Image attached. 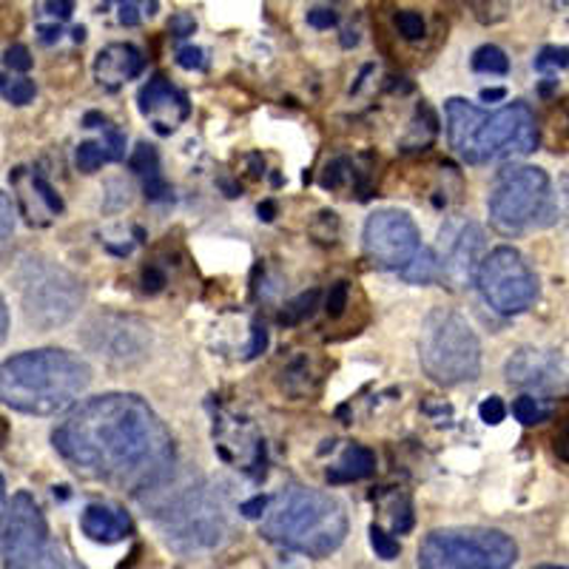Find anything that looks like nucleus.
Instances as JSON below:
<instances>
[{
	"instance_id": "dca6fc26",
	"label": "nucleus",
	"mask_w": 569,
	"mask_h": 569,
	"mask_svg": "<svg viewBox=\"0 0 569 569\" xmlns=\"http://www.w3.org/2000/svg\"><path fill=\"white\" fill-rule=\"evenodd\" d=\"M485 251V233L476 222H467L456 237L447 242V253L441 257V277L453 288H465L472 277H479V257Z\"/></svg>"
},
{
	"instance_id": "6e6552de",
	"label": "nucleus",
	"mask_w": 569,
	"mask_h": 569,
	"mask_svg": "<svg viewBox=\"0 0 569 569\" xmlns=\"http://www.w3.org/2000/svg\"><path fill=\"white\" fill-rule=\"evenodd\" d=\"M20 302L29 325L54 330L69 322L83 302V288L66 268L49 259H27L20 271Z\"/></svg>"
},
{
	"instance_id": "9b49d317",
	"label": "nucleus",
	"mask_w": 569,
	"mask_h": 569,
	"mask_svg": "<svg viewBox=\"0 0 569 569\" xmlns=\"http://www.w3.org/2000/svg\"><path fill=\"white\" fill-rule=\"evenodd\" d=\"M476 282H479L481 297H485V302L490 305L492 311L507 313V317L525 313L538 299L536 271H532L530 262L516 248L501 246L487 253L481 259Z\"/></svg>"
},
{
	"instance_id": "5fc2aeb1",
	"label": "nucleus",
	"mask_w": 569,
	"mask_h": 569,
	"mask_svg": "<svg viewBox=\"0 0 569 569\" xmlns=\"http://www.w3.org/2000/svg\"><path fill=\"white\" fill-rule=\"evenodd\" d=\"M538 569H567V567H538Z\"/></svg>"
},
{
	"instance_id": "4468645a",
	"label": "nucleus",
	"mask_w": 569,
	"mask_h": 569,
	"mask_svg": "<svg viewBox=\"0 0 569 569\" xmlns=\"http://www.w3.org/2000/svg\"><path fill=\"white\" fill-rule=\"evenodd\" d=\"M14 188V202H18L20 217H27L29 226H49L54 217L63 213V200L52 188V182L32 169H14L9 177Z\"/></svg>"
},
{
	"instance_id": "c756f323",
	"label": "nucleus",
	"mask_w": 569,
	"mask_h": 569,
	"mask_svg": "<svg viewBox=\"0 0 569 569\" xmlns=\"http://www.w3.org/2000/svg\"><path fill=\"white\" fill-rule=\"evenodd\" d=\"M552 408L550 405H543V399H536V396H521L516 401V419L521 425H538V421L550 419Z\"/></svg>"
},
{
	"instance_id": "f704fd0d",
	"label": "nucleus",
	"mask_w": 569,
	"mask_h": 569,
	"mask_svg": "<svg viewBox=\"0 0 569 569\" xmlns=\"http://www.w3.org/2000/svg\"><path fill=\"white\" fill-rule=\"evenodd\" d=\"M32 54H29L27 46H9L7 52H3V66H7L9 71H18V74H29V69H32Z\"/></svg>"
},
{
	"instance_id": "72a5a7b5",
	"label": "nucleus",
	"mask_w": 569,
	"mask_h": 569,
	"mask_svg": "<svg viewBox=\"0 0 569 569\" xmlns=\"http://www.w3.org/2000/svg\"><path fill=\"white\" fill-rule=\"evenodd\" d=\"M569 66V49L567 46H547L541 49V54L536 58V69L547 71V69H567Z\"/></svg>"
},
{
	"instance_id": "473e14b6",
	"label": "nucleus",
	"mask_w": 569,
	"mask_h": 569,
	"mask_svg": "<svg viewBox=\"0 0 569 569\" xmlns=\"http://www.w3.org/2000/svg\"><path fill=\"white\" fill-rule=\"evenodd\" d=\"M370 543H373V550H376V556L379 558H385V561H393L396 556H399V541H396L393 536H390V532H385L382 527H370Z\"/></svg>"
},
{
	"instance_id": "49530a36",
	"label": "nucleus",
	"mask_w": 569,
	"mask_h": 569,
	"mask_svg": "<svg viewBox=\"0 0 569 569\" xmlns=\"http://www.w3.org/2000/svg\"><path fill=\"white\" fill-rule=\"evenodd\" d=\"M268 505H271V501H268L266 496H257V498H251V501H246V505H242V512H246L248 518H259L262 512L268 510Z\"/></svg>"
},
{
	"instance_id": "393cba45",
	"label": "nucleus",
	"mask_w": 569,
	"mask_h": 569,
	"mask_svg": "<svg viewBox=\"0 0 569 569\" xmlns=\"http://www.w3.org/2000/svg\"><path fill=\"white\" fill-rule=\"evenodd\" d=\"M399 273H401V279L410 284H430L441 277V259L436 257L430 248L421 246L419 253H416V257L410 259L408 266L401 268Z\"/></svg>"
},
{
	"instance_id": "ea45409f",
	"label": "nucleus",
	"mask_w": 569,
	"mask_h": 569,
	"mask_svg": "<svg viewBox=\"0 0 569 569\" xmlns=\"http://www.w3.org/2000/svg\"><path fill=\"white\" fill-rule=\"evenodd\" d=\"M14 231V206L3 191H0V246L12 237Z\"/></svg>"
},
{
	"instance_id": "20e7f679",
	"label": "nucleus",
	"mask_w": 569,
	"mask_h": 569,
	"mask_svg": "<svg viewBox=\"0 0 569 569\" xmlns=\"http://www.w3.org/2000/svg\"><path fill=\"white\" fill-rule=\"evenodd\" d=\"M262 532L284 550L325 558L342 547L348 536V512L330 492L288 487L273 498V505H268Z\"/></svg>"
},
{
	"instance_id": "c85d7f7f",
	"label": "nucleus",
	"mask_w": 569,
	"mask_h": 569,
	"mask_svg": "<svg viewBox=\"0 0 569 569\" xmlns=\"http://www.w3.org/2000/svg\"><path fill=\"white\" fill-rule=\"evenodd\" d=\"M129 166H131V171H137V174L142 177V180H149V177L160 174V157H157L154 146H149V142H140V146L131 151Z\"/></svg>"
},
{
	"instance_id": "bb28decb",
	"label": "nucleus",
	"mask_w": 569,
	"mask_h": 569,
	"mask_svg": "<svg viewBox=\"0 0 569 569\" xmlns=\"http://www.w3.org/2000/svg\"><path fill=\"white\" fill-rule=\"evenodd\" d=\"M472 69L481 71V74H507L510 60H507V54L498 46H481L472 54Z\"/></svg>"
},
{
	"instance_id": "09e8293b",
	"label": "nucleus",
	"mask_w": 569,
	"mask_h": 569,
	"mask_svg": "<svg viewBox=\"0 0 569 569\" xmlns=\"http://www.w3.org/2000/svg\"><path fill=\"white\" fill-rule=\"evenodd\" d=\"M259 217H262L266 222H271L273 217H277V206H273L271 200H266L262 206H259Z\"/></svg>"
},
{
	"instance_id": "aec40b11",
	"label": "nucleus",
	"mask_w": 569,
	"mask_h": 569,
	"mask_svg": "<svg viewBox=\"0 0 569 569\" xmlns=\"http://www.w3.org/2000/svg\"><path fill=\"white\" fill-rule=\"evenodd\" d=\"M80 527H83L86 538L98 543H120L134 532L131 518L123 510L109 505H89L80 516Z\"/></svg>"
},
{
	"instance_id": "3c124183",
	"label": "nucleus",
	"mask_w": 569,
	"mask_h": 569,
	"mask_svg": "<svg viewBox=\"0 0 569 569\" xmlns=\"http://www.w3.org/2000/svg\"><path fill=\"white\" fill-rule=\"evenodd\" d=\"M9 433H12V430H9V421L3 419V413H0V445H7Z\"/></svg>"
},
{
	"instance_id": "de8ad7c7",
	"label": "nucleus",
	"mask_w": 569,
	"mask_h": 569,
	"mask_svg": "<svg viewBox=\"0 0 569 569\" xmlns=\"http://www.w3.org/2000/svg\"><path fill=\"white\" fill-rule=\"evenodd\" d=\"M7 333H9V308L3 293H0V345L7 342Z\"/></svg>"
},
{
	"instance_id": "58836bf2",
	"label": "nucleus",
	"mask_w": 569,
	"mask_h": 569,
	"mask_svg": "<svg viewBox=\"0 0 569 569\" xmlns=\"http://www.w3.org/2000/svg\"><path fill=\"white\" fill-rule=\"evenodd\" d=\"M479 416L485 425H501L507 416V408H505V401L498 399V396H490V399L481 401V408H479Z\"/></svg>"
},
{
	"instance_id": "1a4fd4ad",
	"label": "nucleus",
	"mask_w": 569,
	"mask_h": 569,
	"mask_svg": "<svg viewBox=\"0 0 569 569\" xmlns=\"http://www.w3.org/2000/svg\"><path fill=\"white\" fill-rule=\"evenodd\" d=\"M0 558L7 569H60L49 525L29 492H14L0 521Z\"/></svg>"
},
{
	"instance_id": "423d86ee",
	"label": "nucleus",
	"mask_w": 569,
	"mask_h": 569,
	"mask_svg": "<svg viewBox=\"0 0 569 569\" xmlns=\"http://www.w3.org/2000/svg\"><path fill=\"white\" fill-rule=\"evenodd\" d=\"M490 222L501 233H525L556 217V194L547 171L536 166H507L496 174L487 197Z\"/></svg>"
},
{
	"instance_id": "a18cd8bd",
	"label": "nucleus",
	"mask_w": 569,
	"mask_h": 569,
	"mask_svg": "<svg viewBox=\"0 0 569 569\" xmlns=\"http://www.w3.org/2000/svg\"><path fill=\"white\" fill-rule=\"evenodd\" d=\"M266 345H268V330H266V325H253V342H251V348H248V356H259L262 353V350H266Z\"/></svg>"
},
{
	"instance_id": "7ed1b4c3",
	"label": "nucleus",
	"mask_w": 569,
	"mask_h": 569,
	"mask_svg": "<svg viewBox=\"0 0 569 569\" xmlns=\"http://www.w3.org/2000/svg\"><path fill=\"white\" fill-rule=\"evenodd\" d=\"M447 140L461 160L472 166L527 157L538 146L536 114L527 103H510L505 109L481 111L461 98L445 106Z\"/></svg>"
},
{
	"instance_id": "0eeeda50",
	"label": "nucleus",
	"mask_w": 569,
	"mask_h": 569,
	"mask_svg": "<svg viewBox=\"0 0 569 569\" xmlns=\"http://www.w3.org/2000/svg\"><path fill=\"white\" fill-rule=\"evenodd\" d=\"M518 547L507 532L487 527L436 530L419 550L421 569H512Z\"/></svg>"
},
{
	"instance_id": "a211bd4d",
	"label": "nucleus",
	"mask_w": 569,
	"mask_h": 569,
	"mask_svg": "<svg viewBox=\"0 0 569 569\" xmlns=\"http://www.w3.org/2000/svg\"><path fill=\"white\" fill-rule=\"evenodd\" d=\"M86 129H100L103 131V140L80 142L78 146V169L86 174H94L98 169H103L106 162H117L126 157V137L123 131L111 126L103 114L98 111H89L83 117Z\"/></svg>"
},
{
	"instance_id": "c03bdc74",
	"label": "nucleus",
	"mask_w": 569,
	"mask_h": 569,
	"mask_svg": "<svg viewBox=\"0 0 569 569\" xmlns=\"http://www.w3.org/2000/svg\"><path fill=\"white\" fill-rule=\"evenodd\" d=\"M43 12L54 20H69L74 12V0H46Z\"/></svg>"
},
{
	"instance_id": "5701e85b",
	"label": "nucleus",
	"mask_w": 569,
	"mask_h": 569,
	"mask_svg": "<svg viewBox=\"0 0 569 569\" xmlns=\"http://www.w3.org/2000/svg\"><path fill=\"white\" fill-rule=\"evenodd\" d=\"M393 32L408 46H421L430 38V20L416 7H401L393 12Z\"/></svg>"
},
{
	"instance_id": "39448f33",
	"label": "nucleus",
	"mask_w": 569,
	"mask_h": 569,
	"mask_svg": "<svg viewBox=\"0 0 569 569\" xmlns=\"http://www.w3.org/2000/svg\"><path fill=\"white\" fill-rule=\"evenodd\" d=\"M419 362L433 382L447 388L472 382L481 373L479 337L461 313L436 308L421 322Z\"/></svg>"
},
{
	"instance_id": "f3484780",
	"label": "nucleus",
	"mask_w": 569,
	"mask_h": 569,
	"mask_svg": "<svg viewBox=\"0 0 569 569\" xmlns=\"http://www.w3.org/2000/svg\"><path fill=\"white\" fill-rule=\"evenodd\" d=\"M507 379L510 385H521V388L556 390L563 382V370L550 350L521 348L507 362Z\"/></svg>"
},
{
	"instance_id": "6ab92c4d",
	"label": "nucleus",
	"mask_w": 569,
	"mask_h": 569,
	"mask_svg": "<svg viewBox=\"0 0 569 569\" xmlns=\"http://www.w3.org/2000/svg\"><path fill=\"white\" fill-rule=\"evenodd\" d=\"M146 66V58L137 46L131 43H111L100 49L98 60H94V78L103 89L117 91L129 80H134Z\"/></svg>"
},
{
	"instance_id": "603ef678",
	"label": "nucleus",
	"mask_w": 569,
	"mask_h": 569,
	"mask_svg": "<svg viewBox=\"0 0 569 569\" xmlns=\"http://www.w3.org/2000/svg\"><path fill=\"white\" fill-rule=\"evenodd\" d=\"M7 512V487H3V476H0V518Z\"/></svg>"
},
{
	"instance_id": "c9c22d12",
	"label": "nucleus",
	"mask_w": 569,
	"mask_h": 569,
	"mask_svg": "<svg viewBox=\"0 0 569 569\" xmlns=\"http://www.w3.org/2000/svg\"><path fill=\"white\" fill-rule=\"evenodd\" d=\"M166 284H169V273L162 271L157 262H149V266L142 268V293H151V297H154V293H160Z\"/></svg>"
},
{
	"instance_id": "2f4dec72",
	"label": "nucleus",
	"mask_w": 569,
	"mask_h": 569,
	"mask_svg": "<svg viewBox=\"0 0 569 569\" xmlns=\"http://www.w3.org/2000/svg\"><path fill=\"white\" fill-rule=\"evenodd\" d=\"M348 305H350V284L337 282L328 291V299H325V311H328L330 319H339L345 311H348Z\"/></svg>"
},
{
	"instance_id": "ddd939ff",
	"label": "nucleus",
	"mask_w": 569,
	"mask_h": 569,
	"mask_svg": "<svg viewBox=\"0 0 569 569\" xmlns=\"http://www.w3.org/2000/svg\"><path fill=\"white\" fill-rule=\"evenodd\" d=\"M86 342L100 359L129 365L146 356L151 333L131 317H98L86 328Z\"/></svg>"
},
{
	"instance_id": "a19ab883",
	"label": "nucleus",
	"mask_w": 569,
	"mask_h": 569,
	"mask_svg": "<svg viewBox=\"0 0 569 569\" xmlns=\"http://www.w3.org/2000/svg\"><path fill=\"white\" fill-rule=\"evenodd\" d=\"M308 23L313 29H333L339 23V14L333 9H311L308 12Z\"/></svg>"
},
{
	"instance_id": "a878e982",
	"label": "nucleus",
	"mask_w": 569,
	"mask_h": 569,
	"mask_svg": "<svg viewBox=\"0 0 569 569\" xmlns=\"http://www.w3.org/2000/svg\"><path fill=\"white\" fill-rule=\"evenodd\" d=\"M319 308V291H308L302 297H297L293 302L284 305V311L279 313V325L284 328H293V325H302L305 319H311L313 311Z\"/></svg>"
},
{
	"instance_id": "f257e3e1",
	"label": "nucleus",
	"mask_w": 569,
	"mask_h": 569,
	"mask_svg": "<svg viewBox=\"0 0 569 569\" xmlns=\"http://www.w3.org/2000/svg\"><path fill=\"white\" fill-rule=\"evenodd\" d=\"M52 441L71 470L117 490H160L174 467L169 427L134 393L83 401L60 421Z\"/></svg>"
},
{
	"instance_id": "cd10ccee",
	"label": "nucleus",
	"mask_w": 569,
	"mask_h": 569,
	"mask_svg": "<svg viewBox=\"0 0 569 569\" xmlns=\"http://www.w3.org/2000/svg\"><path fill=\"white\" fill-rule=\"evenodd\" d=\"M103 3H114L117 7V20L123 27H137L146 14H154L157 0H103Z\"/></svg>"
},
{
	"instance_id": "2eb2a0df",
	"label": "nucleus",
	"mask_w": 569,
	"mask_h": 569,
	"mask_svg": "<svg viewBox=\"0 0 569 569\" xmlns=\"http://www.w3.org/2000/svg\"><path fill=\"white\" fill-rule=\"evenodd\" d=\"M137 103H140L142 117L149 120L157 134H171L191 114V103H188L186 94L162 74H154L149 83L142 86Z\"/></svg>"
},
{
	"instance_id": "412c9836",
	"label": "nucleus",
	"mask_w": 569,
	"mask_h": 569,
	"mask_svg": "<svg viewBox=\"0 0 569 569\" xmlns=\"http://www.w3.org/2000/svg\"><path fill=\"white\" fill-rule=\"evenodd\" d=\"M373 472H376L373 450L365 445H350L342 453V459H339V465L328 470V481L330 485H348V481L368 479V476H373Z\"/></svg>"
},
{
	"instance_id": "79ce46f5",
	"label": "nucleus",
	"mask_w": 569,
	"mask_h": 569,
	"mask_svg": "<svg viewBox=\"0 0 569 569\" xmlns=\"http://www.w3.org/2000/svg\"><path fill=\"white\" fill-rule=\"evenodd\" d=\"M169 29H171V34H174V38H188V34H194L197 23H194V18H191V14L177 12L174 18H171Z\"/></svg>"
},
{
	"instance_id": "e433bc0d",
	"label": "nucleus",
	"mask_w": 569,
	"mask_h": 569,
	"mask_svg": "<svg viewBox=\"0 0 569 569\" xmlns=\"http://www.w3.org/2000/svg\"><path fill=\"white\" fill-rule=\"evenodd\" d=\"M350 169H353V166H350V160H345V157L328 162V169H325V174H322V186L325 188H339L350 177Z\"/></svg>"
},
{
	"instance_id": "7c9ffc66",
	"label": "nucleus",
	"mask_w": 569,
	"mask_h": 569,
	"mask_svg": "<svg viewBox=\"0 0 569 569\" xmlns=\"http://www.w3.org/2000/svg\"><path fill=\"white\" fill-rule=\"evenodd\" d=\"M481 23H498L507 14V0H467Z\"/></svg>"
},
{
	"instance_id": "37998d69",
	"label": "nucleus",
	"mask_w": 569,
	"mask_h": 569,
	"mask_svg": "<svg viewBox=\"0 0 569 569\" xmlns=\"http://www.w3.org/2000/svg\"><path fill=\"white\" fill-rule=\"evenodd\" d=\"M556 456L561 461H567L569 465V416H563L561 419V425H558V430H556Z\"/></svg>"
},
{
	"instance_id": "f8f14e48",
	"label": "nucleus",
	"mask_w": 569,
	"mask_h": 569,
	"mask_svg": "<svg viewBox=\"0 0 569 569\" xmlns=\"http://www.w3.org/2000/svg\"><path fill=\"white\" fill-rule=\"evenodd\" d=\"M365 257L376 268L401 271L419 253L421 237L405 211H376L365 222Z\"/></svg>"
},
{
	"instance_id": "864d4df0",
	"label": "nucleus",
	"mask_w": 569,
	"mask_h": 569,
	"mask_svg": "<svg viewBox=\"0 0 569 569\" xmlns=\"http://www.w3.org/2000/svg\"><path fill=\"white\" fill-rule=\"evenodd\" d=\"M563 197H567V213H569V180L563 182Z\"/></svg>"
},
{
	"instance_id": "8fccbe9b",
	"label": "nucleus",
	"mask_w": 569,
	"mask_h": 569,
	"mask_svg": "<svg viewBox=\"0 0 569 569\" xmlns=\"http://www.w3.org/2000/svg\"><path fill=\"white\" fill-rule=\"evenodd\" d=\"M505 98H507L505 89H485V91H481V100H485V103H492V100H505Z\"/></svg>"
},
{
	"instance_id": "9d476101",
	"label": "nucleus",
	"mask_w": 569,
	"mask_h": 569,
	"mask_svg": "<svg viewBox=\"0 0 569 569\" xmlns=\"http://www.w3.org/2000/svg\"><path fill=\"white\" fill-rule=\"evenodd\" d=\"M166 541L177 550H206L226 536V507L211 487H186L160 510Z\"/></svg>"
},
{
	"instance_id": "b1692460",
	"label": "nucleus",
	"mask_w": 569,
	"mask_h": 569,
	"mask_svg": "<svg viewBox=\"0 0 569 569\" xmlns=\"http://www.w3.org/2000/svg\"><path fill=\"white\" fill-rule=\"evenodd\" d=\"M34 94H38V86L29 74H18V71L0 66V98L12 106H27L32 103Z\"/></svg>"
},
{
	"instance_id": "f03ea898",
	"label": "nucleus",
	"mask_w": 569,
	"mask_h": 569,
	"mask_svg": "<svg viewBox=\"0 0 569 569\" xmlns=\"http://www.w3.org/2000/svg\"><path fill=\"white\" fill-rule=\"evenodd\" d=\"M89 385V365L60 348L27 350L0 365V401L27 416L63 413Z\"/></svg>"
},
{
	"instance_id": "4c0bfd02",
	"label": "nucleus",
	"mask_w": 569,
	"mask_h": 569,
	"mask_svg": "<svg viewBox=\"0 0 569 569\" xmlns=\"http://www.w3.org/2000/svg\"><path fill=\"white\" fill-rule=\"evenodd\" d=\"M177 63L188 71H202L208 66V58L197 46H182L180 52H177Z\"/></svg>"
},
{
	"instance_id": "4be33fe9",
	"label": "nucleus",
	"mask_w": 569,
	"mask_h": 569,
	"mask_svg": "<svg viewBox=\"0 0 569 569\" xmlns=\"http://www.w3.org/2000/svg\"><path fill=\"white\" fill-rule=\"evenodd\" d=\"M322 382V370H313L311 356H297L288 368L282 370V390L291 396H311Z\"/></svg>"
}]
</instances>
